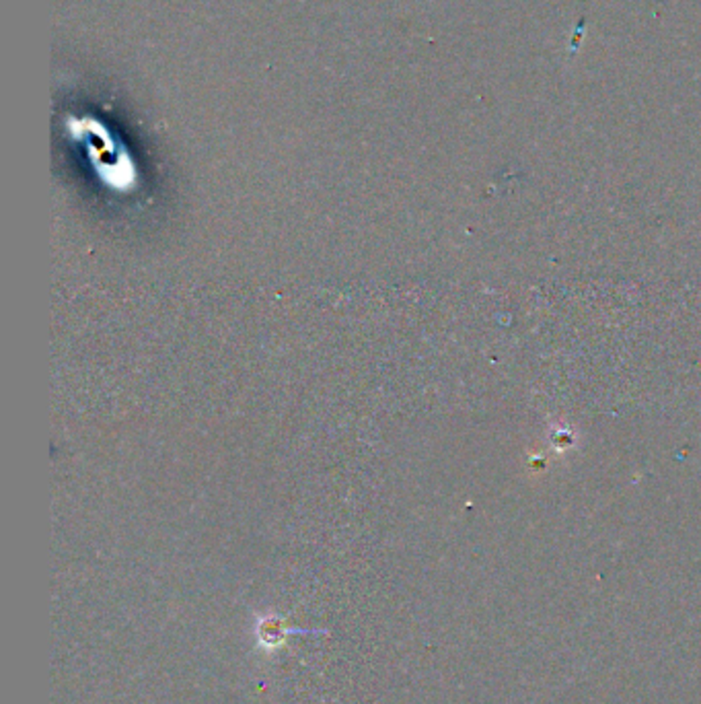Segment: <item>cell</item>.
<instances>
[{
	"label": "cell",
	"instance_id": "cell-1",
	"mask_svg": "<svg viewBox=\"0 0 701 704\" xmlns=\"http://www.w3.org/2000/svg\"><path fill=\"white\" fill-rule=\"evenodd\" d=\"M257 644L263 651H274L278 647H282L288 635H304L309 630H298V628H290L286 624V620L278 614H268V616H259L257 620Z\"/></svg>",
	"mask_w": 701,
	"mask_h": 704
}]
</instances>
